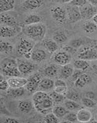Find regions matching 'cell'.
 I'll use <instances>...</instances> for the list:
<instances>
[{
    "mask_svg": "<svg viewBox=\"0 0 97 123\" xmlns=\"http://www.w3.org/2000/svg\"><path fill=\"white\" fill-rule=\"evenodd\" d=\"M80 78H82V80H83L84 81L86 82V83L87 84H90L92 81L91 77H90L88 74L84 73V72L82 73V74H81V75L80 76Z\"/></svg>",
    "mask_w": 97,
    "mask_h": 123,
    "instance_id": "cell-43",
    "label": "cell"
},
{
    "mask_svg": "<svg viewBox=\"0 0 97 123\" xmlns=\"http://www.w3.org/2000/svg\"><path fill=\"white\" fill-rule=\"evenodd\" d=\"M51 14L53 19L59 24H64L67 19L66 10L60 6L53 7L51 9Z\"/></svg>",
    "mask_w": 97,
    "mask_h": 123,
    "instance_id": "cell-7",
    "label": "cell"
},
{
    "mask_svg": "<svg viewBox=\"0 0 97 123\" xmlns=\"http://www.w3.org/2000/svg\"><path fill=\"white\" fill-rule=\"evenodd\" d=\"M54 91L58 94H62V95H64L65 96L68 92V88H67V86L54 87Z\"/></svg>",
    "mask_w": 97,
    "mask_h": 123,
    "instance_id": "cell-39",
    "label": "cell"
},
{
    "mask_svg": "<svg viewBox=\"0 0 97 123\" xmlns=\"http://www.w3.org/2000/svg\"><path fill=\"white\" fill-rule=\"evenodd\" d=\"M80 12L82 19L89 20L92 18L97 14V7L88 3L84 6L80 7Z\"/></svg>",
    "mask_w": 97,
    "mask_h": 123,
    "instance_id": "cell-9",
    "label": "cell"
},
{
    "mask_svg": "<svg viewBox=\"0 0 97 123\" xmlns=\"http://www.w3.org/2000/svg\"><path fill=\"white\" fill-rule=\"evenodd\" d=\"M84 31L87 33H93L97 30V25L92 21H87L83 25Z\"/></svg>",
    "mask_w": 97,
    "mask_h": 123,
    "instance_id": "cell-30",
    "label": "cell"
},
{
    "mask_svg": "<svg viewBox=\"0 0 97 123\" xmlns=\"http://www.w3.org/2000/svg\"><path fill=\"white\" fill-rule=\"evenodd\" d=\"M65 97L67 99L77 102L79 99V94L78 92H75V91H68L67 94L65 95Z\"/></svg>",
    "mask_w": 97,
    "mask_h": 123,
    "instance_id": "cell-36",
    "label": "cell"
},
{
    "mask_svg": "<svg viewBox=\"0 0 97 123\" xmlns=\"http://www.w3.org/2000/svg\"><path fill=\"white\" fill-rule=\"evenodd\" d=\"M26 88L25 87H18V88H10L7 91V94L10 97L13 98H21L25 95L26 93Z\"/></svg>",
    "mask_w": 97,
    "mask_h": 123,
    "instance_id": "cell-18",
    "label": "cell"
},
{
    "mask_svg": "<svg viewBox=\"0 0 97 123\" xmlns=\"http://www.w3.org/2000/svg\"><path fill=\"white\" fill-rule=\"evenodd\" d=\"M92 69H93L94 73L97 75V63H95L92 65Z\"/></svg>",
    "mask_w": 97,
    "mask_h": 123,
    "instance_id": "cell-49",
    "label": "cell"
},
{
    "mask_svg": "<svg viewBox=\"0 0 97 123\" xmlns=\"http://www.w3.org/2000/svg\"><path fill=\"white\" fill-rule=\"evenodd\" d=\"M69 111L65 108V106H61V105H56L54 106L53 109V113L58 117L59 119L64 117V116L68 113Z\"/></svg>",
    "mask_w": 97,
    "mask_h": 123,
    "instance_id": "cell-27",
    "label": "cell"
},
{
    "mask_svg": "<svg viewBox=\"0 0 97 123\" xmlns=\"http://www.w3.org/2000/svg\"><path fill=\"white\" fill-rule=\"evenodd\" d=\"M73 66L74 68L82 70V71H85L89 67L90 65L87 60L79 59L74 62Z\"/></svg>",
    "mask_w": 97,
    "mask_h": 123,
    "instance_id": "cell-26",
    "label": "cell"
},
{
    "mask_svg": "<svg viewBox=\"0 0 97 123\" xmlns=\"http://www.w3.org/2000/svg\"><path fill=\"white\" fill-rule=\"evenodd\" d=\"M64 105L67 110L69 111H73L79 109L80 108V105L77 103L76 101L71 100L70 99H67L64 101Z\"/></svg>",
    "mask_w": 97,
    "mask_h": 123,
    "instance_id": "cell-28",
    "label": "cell"
},
{
    "mask_svg": "<svg viewBox=\"0 0 97 123\" xmlns=\"http://www.w3.org/2000/svg\"><path fill=\"white\" fill-rule=\"evenodd\" d=\"M58 73V69L55 65H50L45 67L43 70V73L48 78H53L56 76Z\"/></svg>",
    "mask_w": 97,
    "mask_h": 123,
    "instance_id": "cell-25",
    "label": "cell"
},
{
    "mask_svg": "<svg viewBox=\"0 0 97 123\" xmlns=\"http://www.w3.org/2000/svg\"><path fill=\"white\" fill-rule=\"evenodd\" d=\"M88 2L93 6H97V0H88Z\"/></svg>",
    "mask_w": 97,
    "mask_h": 123,
    "instance_id": "cell-48",
    "label": "cell"
},
{
    "mask_svg": "<svg viewBox=\"0 0 97 123\" xmlns=\"http://www.w3.org/2000/svg\"><path fill=\"white\" fill-rule=\"evenodd\" d=\"M1 24L9 27H16L17 22L15 18L10 14L3 12L1 14Z\"/></svg>",
    "mask_w": 97,
    "mask_h": 123,
    "instance_id": "cell-15",
    "label": "cell"
},
{
    "mask_svg": "<svg viewBox=\"0 0 97 123\" xmlns=\"http://www.w3.org/2000/svg\"><path fill=\"white\" fill-rule=\"evenodd\" d=\"M76 114L78 122L80 123H87L91 120L92 117V115L90 111L85 108L79 109Z\"/></svg>",
    "mask_w": 97,
    "mask_h": 123,
    "instance_id": "cell-16",
    "label": "cell"
},
{
    "mask_svg": "<svg viewBox=\"0 0 97 123\" xmlns=\"http://www.w3.org/2000/svg\"><path fill=\"white\" fill-rule=\"evenodd\" d=\"M34 108L42 115H46L53 112L54 102L50 94L42 91H36L32 95Z\"/></svg>",
    "mask_w": 97,
    "mask_h": 123,
    "instance_id": "cell-1",
    "label": "cell"
},
{
    "mask_svg": "<svg viewBox=\"0 0 97 123\" xmlns=\"http://www.w3.org/2000/svg\"><path fill=\"white\" fill-rule=\"evenodd\" d=\"M42 21V18L37 14H32L27 15L24 20L25 25H30L40 23Z\"/></svg>",
    "mask_w": 97,
    "mask_h": 123,
    "instance_id": "cell-24",
    "label": "cell"
},
{
    "mask_svg": "<svg viewBox=\"0 0 97 123\" xmlns=\"http://www.w3.org/2000/svg\"><path fill=\"white\" fill-rule=\"evenodd\" d=\"M62 50L70 55L75 54L77 52V51H78V50H77V49L73 48V47H72V46H70V45L69 44L66 45V46H65L64 47H63Z\"/></svg>",
    "mask_w": 97,
    "mask_h": 123,
    "instance_id": "cell-40",
    "label": "cell"
},
{
    "mask_svg": "<svg viewBox=\"0 0 97 123\" xmlns=\"http://www.w3.org/2000/svg\"><path fill=\"white\" fill-rule=\"evenodd\" d=\"M1 37L2 38H12L17 35V31L15 27H11L6 25H1Z\"/></svg>",
    "mask_w": 97,
    "mask_h": 123,
    "instance_id": "cell-17",
    "label": "cell"
},
{
    "mask_svg": "<svg viewBox=\"0 0 97 123\" xmlns=\"http://www.w3.org/2000/svg\"><path fill=\"white\" fill-rule=\"evenodd\" d=\"M60 2L62 3H64V4H65V3H68L69 4L72 0H59Z\"/></svg>",
    "mask_w": 97,
    "mask_h": 123,
    "instance_id": "cell-50",
    "label": "cell"
},
{
    "mask_svg": "<svg viewBox=\"0 0 97 123\" xmlns=\"http://www.w3.org/2000/svg\"><path fill=\"white\" fill-rule=\"evenodd\" d=\"M34 45V43L29 39L21 38L17 46V53L20 55L24 56L25 59H31Z\"/></svg>",
    "mask_w": 97,
    "mask_h": 123,
    "instance_id": "cell-4",
    "label": "cell"
},
{
    "mask_svg": "<svg viewBox=\"0 0 97 123\" xmlns=\"http://www.w3.org/2000/svg\"><path fill=\"white\" fill-rule=\"evenodd\" d=\"M14 47L10 43L6 41H1L0 44V51L3 54H10L13 51Z\"/></svg>",
    "mask_w": 97,
    "mask_h": 123,
    "instance_id": "cell-31",
    "label": "cell"
},
{
    "mask_svg": "<svg viewBox=\"0 0 97 123\" xmlns=\"http://www.w3.org/2000/svg\"><path fill=\"white\" fill-rule=\"evenodd\" d=\"M46 56H47L46 52L44 50L38 49L32 51L31 59H32V60L36 62H41L45 60Z\"/></svg>",
    "mask_w": 97,
    "mask_h": 123,
    "instance_id": "cell-19",
    "label": "cell"
},
{
    "mask_svg": "<svg viewBox=\"0 0 97 123\" xmlns=\"http://www.w3.org/2000/svg\"><path fill=\"white\" fill-rule=\"evenodd\" d=\"M83 43L84 42L82 39H73V40H71L70 41L69 43H68V44L71 46L72 47H73V48L78 49V48H81V47L82 46Z\"/></svg>",
    "mask_w": 97,
    "mask_h": 123,
    "instance_id": "cell-38",
    "label": "cell"
},
{
    "mask_svg": "<svg viewBox=\"0 0 97 123\" xmlns=\"http://www.w3.org/2000/svg\"><path fill=\"white\" fill-rule=\"evenodd\" d=\"M18 110L24 113H28L32 110L34 108L33 102L31 100L25 99L20 100L18 104Z\"/></svg>",
    "mask_w": 97,
    "mask_h": 123,
    "instance_id": "cell-14",
    "label": "cell"
},
{
    "mask_svg": "<svg viewBox=\"0 0 97 123\" xmlns=\"http://www.w3.org/2000/svg\"><path fill=\"white\" fill-rule=\"evenodd\" d=\"M14 6L15 0H1L0 9L1 13L12 11L14 9Z\"/></svg>",
    "mask_w": 97,
    "mask_h": 123,
    "instance_id": "cell-23",
    "label": "cell"
},
{
    "mask_svg": "<svg viewBox=\"0 0 97 123\" xmlns=\"http://www.w3.org/2000/svg\"><path fill=\"white\" fill-rule=\"evenodd\" d=\"M10 88V86L7 80L1 79V83H0V89L2 91H7Z\"/></svg>",
    "mask_w": 97,
    "mask_h": 123,
    "instance_id": "cell-41",
    "label": "cell"
},
{
    "mask_svg": "<svg viewBox=\"0 0 97 123\" xmlns=\"http://www.w3.org/2000/svg\"><path fill=\"white\" fill-rule=\"evenodd\" d=\"M54 63L58 65L64 66L69 64L71 61V55L64 50L56 51L53 57Z\"/></svg>",
    "mask_w": 97,
    "mask_h": 123,
    "instance_id": "cell-8",
    "label": "cell"
},
{
    "mask_svg": "<svg viewBox=\"0 0 97 123\" xmlns=\"http://www.w3.org/2000/svg\"><path fill=\"white\" fill-rule=\"evenodd\" d=\"M67 20L70 23H75L82 19V16L81 14L80 9L78 7L70 5L67 8Z\"/></svg>",
    "mask_w": 97,
    "mask_h": 123,
    "instance_id": "cell-10",
    "label": "cell"
},
{
    "mask_svg": "<svg viewBox=\"0 0 97 123\" xmlns=\"http://www.w3.org/2000/svg\"><path fill=\"white\" fill-rule=\"evenodd\" d=\"M81 102H82V104H83V105H84L87 108H92L95 107L97 105V103H96L95 101L91 99V98L86 97H82V99H81Z\"/></svg>",
    "mask_w": 97,
    "mask_h": 123,
    "instance_id": "cell-35",
    "label": "cell"
},
{
    "mask_svg": "<svg viewBox=\"0 0 97 123\" xmlns=\"http://www.w3.org/2000/svg\"><path fill=\"white\" fill-rule=\"evenodd\" d=\"M88 3H89L88 0H72L69 3V5L78 7H81L84 6L85 4H87Z\"/></svg>",
    "mask_w": 97,
    "mask_h": 123,
    "instance_id": "cell-37",
    "label": "cell"
},
{
    "mask_svg": "<svg viewBox=\"0 0 97 123\" xmlns=\"http://www.w3.org/2000/svg\"><path fill=\"white\" fill-rule=\"evenodd\" d=\"M53 39L58 44H62L65 43L68 39L67 35L62 31H57L54 33L53 37Z\"/></svg>",
    "mask_w": 97,
    "mask_h": 123,
    "instance_id": "cell-29",
    "label": "cell"
},
{
    "mask_svg": "<svg viewBox=\"0 0 97 123\" xmlns=\"http://www.w3.org/2000/svg\"><path fill=\"white\" fill-rule=\"evenodd\" d=\"M24 33L27 37L34 40H41L44 38L46 33V27L43 24L26 25L24 28Z\"/></svg>",
    "mask_w": 97,
    "mask_h": 123,
    "instance_id": "cell-3",
    "label": "cell"
},
{
    "mask_svg": "<svg viewBox=\"0 0 97 123\" xmlns=\"http://www.w3.org/2000/svg\"><path fill=\"white\" fill-rule=\"evenodd\" d=\"M43 122H45V123H59V120L58 117L56 116L53 112H51V113L45 115Z\"/></svg>",
    "mask_w": 97,
    "mask_h": 123,
    "instance_id": "cell-33",
    "label": "cell"
},
{
    "mask_svg": "<svg viewBox=\"0 0 97 123\" xmlns=\"http://www.w3.org/2000/svg\"><path fill=\"white\" fill-rule=\"evenodd\" d=\"M64 119L66 122L68 123H76L78 122L77 114L75 112H68L67 115L64 116Z\"/></svg>",
    "mask_w": 97,
    "mask_h": 123,
    "instance_id": "cell-34",
    "label": "cell"
},
{
    "mask_svg": "<svg viewBox=\"0 0 97 123\" xmlns=\"http://www.w3.org/2000/svg\"><path fill=\"white\" fill-rule=\"evenodd\" d=\"M49 94L54 101V104H59V103L64 102L65 98H66L65 95L58 94L56 92H55L54 90L51 92H50V94Z\"/></svg>",
    "mask_w": 97,
    "mask_h": 123,
    "instance_id": "cell-32",
    "label": "cell"
},
{
    "mask_svg": "<svg viewBox=\"0 0 97 123\" xmlns=\"http://www.w3.org/2000/svg\"><path fill=\"white\" fill-rule=\"evenodd\" d=\"M78 57L87 61L97 60V50L93 47H83L79 49Z\"/></svg>",
    "mask_w": 97,
    "mask_h": 123,
    "instance_id": "cell-6",
    "label": "cell"
},
{
    "mask_svg": "<svg viewBox=\"0 0 97 123\" xmlns=\"http://www.w3.org/2000/svg\"><path fill=\"white\" fill-rule=\"evenodd\" d=\"M10 88H18L25 87L28 83V79L20 76L10 77L7 80Z\"/></svg>",
    "mask_w": 97,
    "mask_h": 123,
    "instance_id": "cell-12",
    "label": "cell"
},
{
    "mask_svg": "<svg viewBox=\"0 0 97 123\" xmlns=\"http://www.w3.org/2000/svg\"><path fill=\"white\" fill-rule=\"evenodd\" d=\"M43 0H25L22 4V7L26 11H33L41 7Z\"/></svg>",
    "mask_w": 97,
    "mask_h": 123,
    "instance_id": "cell-13",
    "label": "cell"
},
{
    "mask_svg": "<svg viewBox=\"0 0 97 123\" xmlns=\"http://www.w3.org/2000/svg\"><path fill=\"white\" fill-rule=\"evenodd\" d=\"M42 80V75L39 72L34 73L28 79V83L25 86V88L28 92L34 93L39 88L40 82Z\"/></svg>",
    "mask_w": 97,
    "mask_h": 123,
    "instance_id": "cell-5",
    "label": "cell"
},
{
    "mask_svg": "<svg viewBox=\"0 0 97 123\" xmlns=\"http://www.w3.org/2000/svg\"><path fill=\"white\" fill-rule=\"evenodd\" d=\"M86 84H87L86 83V82L82 78H81L80 77L75 81V86L76 87H78V88H82V87H84Z\"/></svg>",
    "mask_w": 97,
    "mask_h": 123,
    "instance_id": "cell-42",
    "label": "cell"
},
{
    "mask_svg": "<svg viewBox=\"0 0 97 123\" xmlns=\"http://www.w3.org/2000/svg\"><path fill=\"white\" fill-rule=\"evenodd\" d=\"M45 48L50 53H55L59 49L58 43L56 42L54 39H45L43 42Z\"/></svg>",
    "mask_w": 97,
    "mask_h": 123,
    "instance_id": "cell-20",
    "label": "cell"
},
{
    "mask_svg": "<svg viewBox=\"0 0 97 123\" xmlns=\"http://www.w3.org/2000/svg\"><path fill=\"white\" fill-rule=\"evenodd\" d=\"M73 66L69 64L66 65L62 66V68L60 71V76L62 79H68L71 77L74 72Z\"/></svg>",
    "mask_w": 97,
    "mask_h": 123,
    "instance_id": "cell-21",
    "label": "cell"
},
{
    "mask_svg": "<svg viewBox=\"0 0 97 123\" xmlns=\"http://www.w3.org/2000/svg\"><path fill=\"white\" fill-rule=\"evenodd\" d=\"M39 88L40 91L47 92L54 88V81L49 78L43 79L40 82Z\"/></svg>",
    "mask_w": 97,
    "mask_h": 123,
    "instance_id": "cell-22",
    "label": "cell"
},
{
    "mask_svg": "<svg viewBox=\"0 0 97 123\" xmlns=\"http://www.w3.org/2000/svg\"><path fill=\"white\" fill-rule=\"evenodd\" d=\"M61 86H67V84L62 79H57L54 81V87H61Z\"/></svg>",
    "mask_w": 97,
    "mask_h": 123,
    "instance_id": "cell-45",
    "label": "cell"
},
{
    "mask_svg": "<svg viewBox=\"0 0 97 123\" xmlns=\"http://www.w3.org/2000/svg\"><path fill=\"white\" fill-rule=\"evenodd\" d=\"M18 67L21 74L27 75L32 73L36 68L34 64L27 60H23L18 63Z\"/></svg>",
    "mask_w": 97,
    "mask_h": 123,
    "instance_id": "cell-11",
    "label": "cell"
},
{
    "mask_svg": "<svg viewBox=\"0 0 97 123\" xmlns=\"http://www.w3.org/2000/svg\"><path fill=\"white\" fill-rule=\"evenodd\" d=\"M93 48H94V49H95V50H97V44L95 45V46H93Z\"/></svg>",
    "mask_w": 97,
    "mask_h": 123,
    "instance_id": "cell-52",
    "label": "cell"
},
{
    "mask_svg": "<svg viewBox=\"0 0 97 123\" xmlns=\"http://www.w3.org/2000/svg\"><path fill=\"white\" fill-rule=\"evenodd\" d=\"M92 20H93V21L97 25V14H96L95 15L93 16V17L92 18Z\"/></svg>",
    "mask_w": 97,
    "mask_h": 123,
    "instance_id": "cell-51",
    "label": "cell"
},
{
    "mask_svg": "<svg viewBox=\"0 0 97 123\" xmlns=\"http://www.w3.org/2000/svg\"><path fill=\"white\" fill-rule=\"evenodd\" d=\"M85 97H88L89 98H91V99L95 101L97 99V95L93 91H88V92H86V94H85Z\"/></svg>",
    "mask_w": 97,
    "mask_h": 123,
    "instance_id": "cell-46",
    "label": "cell"
},
{
    "mask_svg": "<svg viewBox=\"0 0 97 123\" xmlns=\"http://www.w3.org/2000/svg\"><path fill=\"white\" fill-rule=\"evenodd\" d=\"M4 123H20L19 119L15 117H6L4 120Z\"/></svg>",
    "mask_w": 97,
    "mask_h": 123,
    "instance_id": "cell-47",
    "label": "cell"
},
{
    "mask_svg": "<svg viewBox=\"0 0 97 123\" xmlns=\"http://www.w3.org/2000/svg\"><path fill=\"white\" fill-rule=\"evenodd\" d=\"M84 71H82V70H79L76 69V70H74V72L73 73L72 76H71V78L73 79V81H75V80H77L78 78L80 77V76L81 75L82 73H83Z\"/></svg>",
    "mask_w": 97,
    "mask_h": 123,
    "instance_id": "cell-44",
    "label": "cell"
},
{
    "mask_svg": "<svg viewBox=\"0 0 97 123\" xmlns=\"http://www.w3.org/2000/svg\"><path fill=\"white\" fill-rule=\"evenodd\" d=\"M1 69L3 74L9 78L20 76L21 74L18 70V63L14 59H3L1 62Z\"/></svg>",
    "mask_w": 97,
    "mask_h": 123,
    "instance_id": "cell-2",
    "label": "cell"
}]
</instances>
